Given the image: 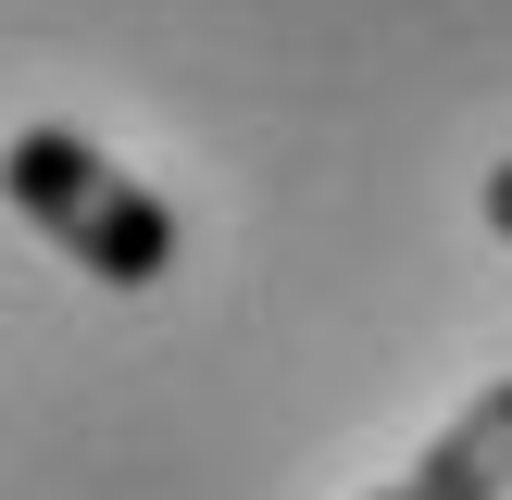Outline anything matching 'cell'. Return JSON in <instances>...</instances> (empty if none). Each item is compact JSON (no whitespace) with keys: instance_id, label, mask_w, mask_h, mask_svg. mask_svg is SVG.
Here are the masks:
<instances>
[{"instance_id":"obj_1","label":"cell","mask_w":512,"mask_h":500,"mask_svg":"<svg viewBox=\"0 0 512 500\" xmlns=\"http://www.w3.org/2000/svg\"><path fill=\"white\" fill-rule=\"evenodd\" d=\"M0 200H13L63 263H88L100 288H163V263H175V200L138 188L125 163H100L75 125H25V138L0 150Z\"/></svg>"},{"instance_id":"obj_2","label":"cell","mask_w":512,"mask_h":500,"mask_svg":"<svg viewBox=\"0 0 512 500\" xmlns=\"http://www.w3.org/2000/svg\"><path fill=\"white\" fill-rule=\"evenodd\" d=\"M375 500H512V375H488V388L425 438V463L388 475Z\"/></svg>"},{"instance_id":"obj_3","label":"cell","mask_w":512,"mask_h":500,"mask_svg":"<svg viewBox=\"0 0 512 500\" xmlns=\"http://www.w3.org/2000/svg\"><path fill=\"white\" fill-rule=\"evenodd\" d=\"M488 225L512 238V163H488Z\"/></svg>"}]
</instances>
